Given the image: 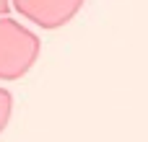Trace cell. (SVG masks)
Instances as JSON below:
<instances>
[{"mask_svg":"<svg viewBox=\"0 0 148 142\" xmlns=\"http://www.w3.org/2000/svg\"><path fill=\"white\" fill-rule=\"evenodd\" d=\"M83 5L86 0H10V8L23 21L47 31H55L70 23Z\"/></svg>","mask_w":148,"mask_h":142,"instance_id":"cell-2","label":"cell"},{"mask_svg":"<svg viewBox=\"0 0 148 142\" xmlns=\"http://www.w3.org/2000/svg\"><path fill=\"white\" fill-rule=\"evenodd\" d=\"M10 10V0H0V16H5Z\"/></svg>","mask_w":148,"mask_h":142,"instance_id":"cell-4","label":"cell"},{"mask_svg":"<svg viewBox=\"0 0 148 142\" xmlns=\"http://www.w3.org/2000/svg\"><path fill=\"white\" fill-rule=\"evenodd\" d=\"M13 119V93L8 88H0V135L8 129Z\"/></svg>","mask_w":148,"mask_h":142,"instance_id":"cell-3","label":"cell"},{"mask_svg":"<svg viewBox=\"0 0 148 142\" xmlns=\"http://www.w3.org/2000/svg\"><path fill=\"white\" fill-rule=\"evenodd\" d=\"M42 52L39 36L13 16H0V80L13 83L26 78Z\"/></svg>","mask_w":148,"mask_h":142,"instance_id":"cell-1","label":"cell"}]
</instances>
